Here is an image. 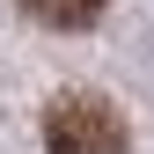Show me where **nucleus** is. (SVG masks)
<instances>
[{
	"instance_id": "1",
	"label": "nucleus",
	"mask_w": 154,
	"mask_h": 154,
	"mask_svg": "<svg viewBox=\"0 0 154 154\" xmlns=\"http://www.w3.org/2000/svg\"><path fill=\"white\" fill-rule=\"evenodd\" d=\"M44 147L51 154H125V118L103 95H59L44 110Z\"/></svg>"
},
{
	"instance_id": "2",
	"label": "nucleus",
	"mask_w": 154,
	"mask_h": 154,
	"mask_svg": "<svg viewBox=\"0 0 154 154\" xmlns=\"http://www.w3.org/2000/svg\"><path fill=\"white\" fill-rule=\"evenodd\" d=\"M22 15L44 22V29H88L103 15V0H22Z\"/></svg>"
}]
</instances>
